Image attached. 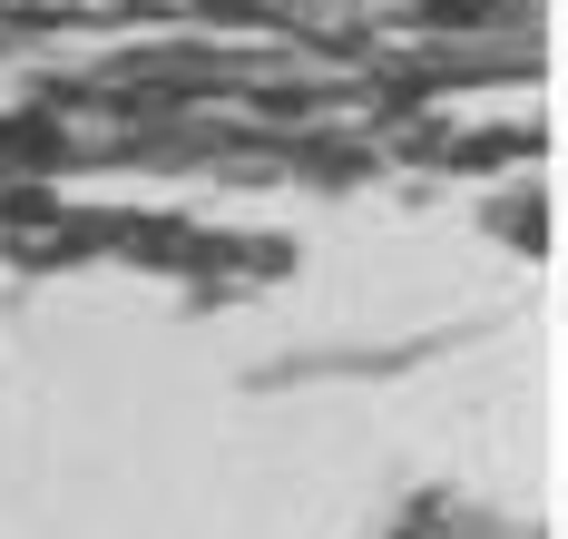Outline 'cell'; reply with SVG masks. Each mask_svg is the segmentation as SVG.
<instances>
[{
	"instance_id": "6da1fadb",
	"label": "cell",
	"mask_w": 568,
	"mask_h": 539,
	"mask_svg": "<svg viewBox=\"0 0 568 539\" xmlns=\"http://www.w3.org/2000/svg\"><path fill=\"white\" fill-rule=\"evenodd\" d=\"M490 0H432V20H480Z\"/></svg>"
}]
</instances>
